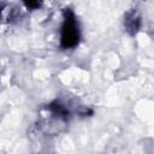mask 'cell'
Segmentation results:
<instances>
[{
    "mask_svg": "<svg viewBox=\"0 0 154 154\" xmlns=\"http://www.w3.org/2000/svg\"><path fill=\"white\" fill-rule=\"evenodd\" d=\"M79 41V30L75 18V14L71 10H64V24L61 28V38L60 43L63 48H72L77 46Z\"/></svg>",
    "mask_w": 154,
    "mask_h": 154,
    "instance_id": "obj_1",
    "label": "cell"
},
{
    "mask_svg": "<svg viewBox=\"0 0 154 154\" xmlns=\"http://www.w3.org/2000/svg\"><path fill=\"white\" fill-rule=\"evenodd\" d=\"M141 25V19L140 17L136 14L135 11H131L126 14L125 17V26L128 28V31H130L131 34H135Z\"/></svg>",
    "mask_w": 154,
    "mask_h": 154,
    "instance_id": "obj_2",
    "label": "cell"
},
{
    "mask_svg": "<svg viewBox=\"0 0 154 154\" xmlns=\"http://www.w3.org/2000/svg\"><path fill=\"white\" fill-rule=\"evenodd\" d=\"M49 109L58 117H63V118H66L69 116V112L66 108H64V106L59 105V103H51L49 105Z\"/></svg>",
    "mask_w": 154,
    "mask_h": 154,
    "instance_id": "obj_3",
    "label": "cell"
},
{
    "mask_svg": "<svg viewBox=\"0 0 154 154\" xmlns=\"http://www.w3.org/2000/svg\"><path fill=\"white\" fill-rule=\"evenodd\" d=\"M23 1H24L26 7H29V8H37V7H40L42 0H23Z\"/></svg>",
    "mask_w": 154,
    "mask_h": 154,
    "instance_id": "obj_4",
    "label": "cell"
}]
</instances>
